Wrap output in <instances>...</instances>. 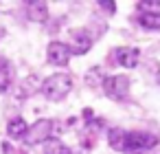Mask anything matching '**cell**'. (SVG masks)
I'll return each instance as SVG.
<instances>
[{
    "label": "cell",
    "instance_id": "1",
    "mask_svg": "<svg viewBox=\"0 0 160 154\" xmlns=\"http://www.w3.org/2000/svg\"><path fill=\"white\" fill-rule=\"evenodd\" d=\"M70 90H72V77L66 73L51 75L42 82V95L48 101H62V99H66V95Z\"/></svg>",
    "mask_w": 160,
    "mask_h": 154
},
{
    "label": "cell",
    "instance_id": "2",
    "mask_svg": "<svg viewBox=\"0 0 160 154\" xmlns=\"http://www.w3.org/2000/svg\"><path fill=\"white\" fill-rule=\"evenodd\" d=\"M156 145H158V136L151 134V132H142V130L127 132V147H125V152H129V154L147 152V150H151Z\"/></svg>",
    "mask_w": 160,
    "mask_h": 154
},
{
    "label": "cell",
    "instance_id": "3",
    "mask_svg": "<svg viewBox=\"0 0 160 154\" xmlns=\"http://www.w3.org/2000/svg\"><path fill=\"white\" fill-rule=\"evenodd\" d=\"M103 90L110 99L121 101L129 95V77L127 75H108L103 82Z\"/></svg>",
    "mask_w": 160,
    "mask_h": 154
},
{
    "label": "cell",
    "instance_id": "4",
    "mask_svg": "<svg viewBox=\"0 0 160 154\" xmlns=\"http://www.w3.org/2000/svg\"><path fill=\"white\" fill-rule=\"evenodd\" d=\"M53 121L51 119H38L33 125H29L27 134H24V143L27 145H38V143H46L53 134Z\"/></svg>",
    "mask_w": 160,
    "mask_h": 154
},
{
    "label": "cell",
    "instance_id": "5",
    "mask_svg": "<svg viewBox=\"0 0 160 154\" xmlns=\"http://www.w3.org/2000/svg\"><path fill=\"white\" fill-rule=\"evenodd\" d=\"M92 44H94V38L86 29H72L70 31V44H68V49H70L72 55H86L92 49Z\"/></svg>",
    "mask_w": 160,
    "mask_h": 154
},
{
    "label": "cell",
    "instance_id": "6",
    "mask_svg": "<svg viewBox=\"0 0 160 154\" xmlns=\"http://www.w3.org/2000/svg\"><path fill=\"white\" fill-rule=\"evenodd\" d=\"M70 57H72V53L66 42H51L46 49V60L53 66H66L70 62Z\"/></svg>",
    "mask_w": 160,
    "mask_h": 154
},
{
    "label": "cell",
    "instance_id": "7",
    "mask_svg": "<svg viewBox=\"0 0 160 154\" xmlns=\"http://www.w3.org/2000/svg\"><path fill=\"white\" fill-rule=\"evenodd\" d=\"M114 60L123 68H136L138 60H140V51L136 46H118V49H114Z\"/></svg>",
    "mask_w": 160,
    "mask_h": 154
},
{
    "label": "cell",
    "instance_id": "8",
    "mask_svg": "<svg viewBox=\"0 0 160 154\" xmlns=\"http://www.w3.org/2000/svg\"><path fill=\"white\" fill-rule=\"evenodd\" d=\"M27 16L31 22H46L48 20V7L42 0H33V3H27Z\"/></svg>",
    "mask_w": 160,
    "mask_h": 154
},
{
    "label": "cell",
    "instance_id": "9",
    "mask_svg": "<svg viewBox=\"0 0 160 154\" xmlns=\"http://www.w3.org/2000/svg\"><path fill=\"white\" fill-rule=\"evenodd\" d=\"M108 143H110L112 150L125 152V147H127V130H123V128H112V130L108 132Z\"/></svg>",
    "mask_w": 160,
    "mask_h": 154
},
{
    "label": "cell",
    "instance_id": "10",
    "mask_svg": "<svg viewBox=\"0 0 160 154\" xmlns=\"http://www.w3.org/2000/svg\"><path fill=\"white\" fill-rule=\"evenodd\" d=\"M13 82V66L9 60L0 57V93H7Z\"/></svg>",
    "mask_w": 160,
    "mask_h": 154
},
{
    "label": "cell",
    "instance_id": "11",
    "mask_svg": "<svg viewBox=\"0 0 160 154\" xmlns=\"http://www.w3.org/2000/svg\"><path fill=\"white\" fill-rule=\"evenodd\" d=\"M27 130H29V125H27V121H24L22 117H16V119H11V121L7 123V134H9L11 139H24Z\"/></svg>",
    "mask_w": 160,
    "mask_h": 154
},
{
    "label": "cell",
    "instance_id": "12",
    "mask_svg": "<svg viewBox=\"0 0 160 154\" xmlns=\"http://www.w3.org/2000/svg\"><path fill=\"white\" fill-rule=\"evenodd\" d=\"M105 77H108V75H103V68H101V66H92V68L86 73V84H88L90 88H97V86H103Z\"/></svg>",
    "mask_w": 160,
    "mask_h": 154
},
{
    "label": "cell",
    "instance_id": "13",
    "mask_svg": "<svg viewBox=\"0 0 160 154\" xmlns=\"http://www.w3.org/2000/svg\"><path fill=\"white\" fill-rule=\"evenodd\" d=\"M44 154H70V147L59 139H48L44 143Z\"/></svg>",
    "mask_w": 160,
    "mask_h": 154
},
{
    "label": "cell",
    "instance_id": "14",
    "mask_svg": "<svg viewBox=\"0 0 160 154\" xmlns=\"http://www.w3.org/2000/svg\"><path fill=\"white\" fill-rule=\"evenodd\" d=\"M138 24L147 31H160V16H149V13H138Z\"/></svg>",
    "mask_w": 160,
    "mask_h": 154
},
{
    "label": "cell",
    "instance_id": "15",
    "mask_svg": "<svg viewBox=\"0 0 160 154\" xmlns=\"http://www.w3.org/2000/svg\"><path fill=\"white\" fill-rule=\"evenodd\" d=\"M138 13L160 16V0H140L138 3Z\"/></svg>",
    "mask_w": 160,
    "mask_h": 154
},
{
    "label": "cell",
    "instance_id": "16",
    "mask_svg": "<svg viewBox=\"0 0 160 154\" xmlns=\"http://www.w3.org/2000/svg\"><path fill=\"white\" fill-rule=\"evenodd\" d=\"M101 9H105V11H110V13H114L116 11V3H114V0H99V3H97Z\"/></svg>",
    "mask_w": 160,
    "mask_h": 154
}]
</instances>
